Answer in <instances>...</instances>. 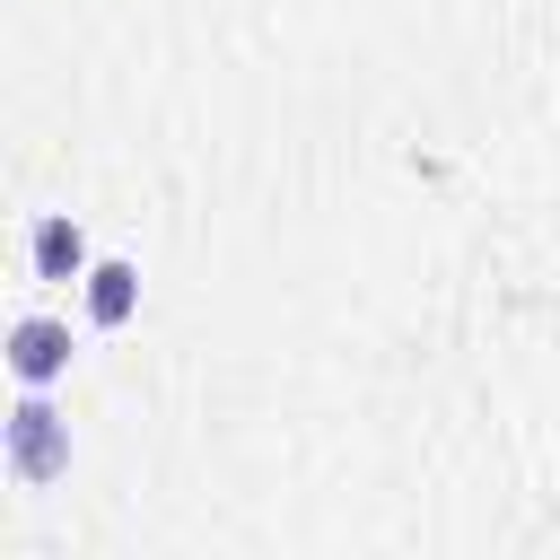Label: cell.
I'll use <instances>...</instances> for the list:
<instances>
[{"label": "cell", "instance_id": "7a4b0ae2", "mask_svg": "<svg viewBox=\"0 0 560 560\" xmlns=\"http://www.w3.org/2000/svg\"><path fill=\"white\" fill-rule=\"evenodd\" d=\"M0 359H9L18 385H61V376H70V324H61V315H18Z\"/></svg>", "mask_w": 560, "mask_h": 560}, {"label": "cell", "instance_id": "3957f363", "mask_svg": "<svg viewBox=\"0 0 560 560\" xmlns=\"http://www.w3.org/2000/svg\"><path fill=\"white\" fill-rule=\"evenodd\" d=\"M88 262H96V245H88V228L70 210H44L26 228V271L35 280H88Z\"/></svg>", "mask_w": 560, "mask_h": 560}, {"label": "cell", "instance_id": "6da1fadb", "mask_svg": "<svg viewBox=\"0 0 560 560\" xmlns=\"http://www.w3.org/2000/svg\"><path fill=\"white\" fill-rule=\"evenodd\" d=\"M0 455L18 490H52L70 472V411L52 402V385H18L9 420H0Z\"/></svg>", "mask_w": 560, "mask_h": 560}, {"label": "cell", "instance_id": "277c9868", "mask_svg": "<svg viewBox=\"0 0 560 560\" xmlns=\"http://www.w3.org/2000/svg\"><path fill=\"white\" fill-rule=\"evenodd\" d=\"M79 306H88V332H122V324L140 315V262L96 254V262H88V280H79Z\"/></svg>", "mask_w": 560, "mask_h": 560}]
</instances>
